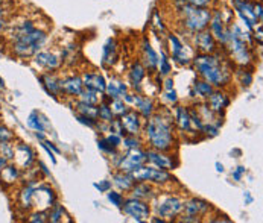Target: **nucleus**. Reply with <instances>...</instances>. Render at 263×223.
I'll return each instance as SVG.
<instances>
[{"mask_svg":"<svg viewBox=\"0 0 263 223\" xmlns=\"http://www.w3.org/2000/svg\"><path fill=\"white\" fill-rule=\"evenodd\" d=\"M11 39V52L17 58H32L37 52H40L46 41L47 34L37 28L35 22L32 20H22L20 23L14 25L9 34Z\"/></svg>","mask_w":263,"mask_h":223,"instance_id":"nucleus-1","label":"nucleus"},{"mask_svg":"<svg viewBox=\"0 0 263 223\" xmlns=\"http://www.w3.org/2000/svg\"><path fill=\"white\" fill-rule=\"evenodd\" d=\"M174 117L169 111L154 112L146 118L145 123V135L151 149L169 152L175 145L174 135Z\"/></svg>","mask_w":263,"mask_h":223,"instance_id":"nucleus-2","label":"nucleus"},{"mask_svg":"<svg viewBox=\"0 0 263 223\" xmlns=\"http://www.w3.org/2000/svg\"><path fill=\"white\" fill-rule=\"evenodd\" d=\"M198 76L207 80L213 88L226 87L231 80V69L216 52L215 53H198L192 59Z\"/></svg>","mask_w":263,"mask_h":223,"instance_id":"nucleus-3","label":"nucleus"},{"mask_svg":"<svg viewBox=\"0 0 263 223\" xmlns=\"http://www.w3.org/2000/svg\"><path fill=\"white\" fill-rule=\"evenodd\" d=\"M180 14H181V25L186 29L189 34H195L199 32L202 29H205L209 26L210 17H212V11L209 8H198V6H192L189 3H183L180 6Z\"/></svg>","mask_w":263,"mask_h":223,"instance_id":"nucleus-4","label":"nucleus"},{"mask_svg":"<svg viewBox=\"0 0 263 223\" xmlns=\"http://www.w3.org/2000/svg\"><path fill=\"white\" fill-rule=\"evenodd\" d=\"M154 204H152V210L157 216L163 217L164 220H172L175 217H178L183 213V207H184V200L178 196H172V194H160L157 193L152 197ZM151 200V202H152Z\"/></svg>","mask_w":263,"mask_h":223,"instance_id":"nucleus-5","label":"nucleus"},{"mask_svg":"<svg viewBox=\"0 0 263 223\" xmlns=\"http://www.w3.org/2000/svg\"><path fill=\"white\" fill-rule=\"evenodd\" d=\"M145 164H146V153L142 148L128 149L116 161L117 170L126 172V173H133V172L139 170L140 167H143Z\"/></svg>","mask_w":263,"mask_h":223,"instance_id":"nucleus-6","label":"nucleus"},{"mask_svg":"<svg viewBox=\"0 0 263 223\" xmlns=\"http://www.w3.org/2000/svg\"><path fill=\"white\" fill-rule=\"evenodd\" d=\"M131 175H133V178L136 181H145V183L160 184V186L174 181L169 170H163V169H158V167H154V166H146V164L143 167H140L139 170L133 172Z\"/></svg>","mask_w":263,"mask_h":223,"instance_id":"nucleus-7","label":"nucleus"},{"mask_svg":"<svg viewBox=\"0 0 263 223\" xmlns=\"http://www.w3.org/2000/svg\"><path fill=\"white\" fill-rule=\"evenodd\" d=\"M122 210L128 217H131L136 222H146L151 217L149 202L142 200V199H136V197L125 199Z\"/></svg>","mask_w":263,"mask_h":223,"instance_id":"nucleus-8","label":"nucleus"},{"mask_svg":"<svg viewBox=\"0 0 263 223\" xmlns=\"http://www.w3.org/2000/svg\"><path fill=\"white\" fill-rule=\"evenodd\" d=\"M55 202H57V196H55L53 188L49 184L38 181L32 193V210L47 211Z\"/></svg>","mask_w":263,"mask_h":223,"instance_id":"nucleus-9","label":"nucleus"},{"mask_svg":"<svg viewBox=\"0 0 263 223\" xmlns=\"http://www.w3.org/2000/svg\"><path fill=\"white\" fill-rule=\"evenodd\" d=\"M231 3L250 31H253L254 26L259 25V22L262 20L256 12V3L254 2H251V0H233Z\"/></svg>","mask_w":263,"mask_h":223,"instance_id":"nucleus-10","label":"nucleus"},{"mask_svg":"<svg viewBox=\"0 0 263 223\" xmlns=\"http://www.w3.org/2000/svg\"><path fill=\"white\" fill-rule=\"evenodd\" d=\"M169 39V49H171V58L181 64V66H189L193 59L195 55L190 53V49L181 41V38H178L175 34H169L167 35Z\"/></svg>","mask_w":263,"mask_h":223,"instance_id":"nucleus-11","label":"nucleus"},{"mask_svg":"<svg viewBox=\"0 0 263 223\" xmlns=\"http://www.w3.org/2000/svg\"><path fill=\"white\" fill-rule=\"evenodd\" d=\"M145 153H146V163H149L154 167H158L163 170H174L178 166V159L172 155H167L166 152L148 149L145 150Z\"/></svg>","mask_w":263,"mask_h":223,"instance_id":"nucleus-12","label":"nucleus"},{"mask_svg":"<svg viewBox=\"0 0 263 223\" xmlns=\"http://www.w3.org/2000/svg\"><path fill=\"white\" fill-rule=\"evenodd\" d=\"M193 47L199 53H215L218 50V41L212 35L209 28L193 34Z\"/></svg>","mask_w":263,"mask_h":223,"instance_id":"nucleus-13","label":"nucleus"},{"mask_svg":"<svg viewBox=\"0 0 263 223\" xmlns=\"http://www.w3.org/2000/svg\"><path fill=\"white\" fill-rule=\"evenodd\" d=\"M12 163L15 166H18L22 170H28L32 169V166L37 163L35 159V153L31 146L25 145V143H18L15 145V152H14V159Z\"/></svg>","mask_w":263,"mask_h":223,"instance_id":"nucleus-14","label":"nucleus"},{"mask_svg":"<svg viewBox=\"0 0 263 223\" xmlns=\"http://www.w3.org/2000/svg\"><path fill=\"white\" fill-rule=\"evenodd\" d=\"M227 20L224 18V14L221 9H216L215 14H212L210 17V22H209V26L210 28L209 31L212 32V35L215 37V39L218 43H221L222 46L226 44L227 41V34H228V26L226 23Z\"/></svg>","mask_w":263,"mask_h":223,"instance_id":"nucleus-15","label":"nucleus"},{"mask_svg":"<svg viewBox=\"0 0 263 223\" xmlns=\"http://www.w3.org/2000/svg\"><path fill=\"white\" fill-rule=\"evenodd\" d=\"M34 64L47 72H53L58 70L61 67V58L58 55H55L53 52H47V50H40L34 56Z\"/></svg>","mask_w":263,"mask_h":223,"instance_id":"nucleus-16","label":"nucleus"},{"mask_svg":"<svg viewBox=\"0 0 263 223\" xmlns=\"http://www.w3.org/2000/svg\"><path fill=\"white\" fill-rule=\"evenodd\" d=\"M119 120L126 135H139L142 132V115L137 111L129 110L119 117Z\"/></svg>","mask_w":263,"mask_h":223,"instance_id":"nucleus-17","label":"nucleus"},{"mask_svg":"<svg viewBox=\"0 0 263 223\" xmlns=\"http://www.w3.org/2000/svg\"><path fill=\"white\" fill-rule=\"evenodd\" d=\"M210 210H212V204H209L207 200L199 199V197H192L189 200H184V207H183L181 214H190V216L202 217Z\"/></svg>","mask_w":263,"mask_h":223,"instance_id":"nucleus-18","label":"nucleus"},{"mask_svg":"<svg viewBox=\"0 0 263 223\" xmlns=\"http://www.w3.org/2000/svg\"><path fill=\"white\" fill-rule=\"evenodd\" d=\"M22 179V169L15 166L12 161L8 163L2 170H0V184L3 187L15 186Z\"/></svg>","mask_w":263,"mask_h":223,"instance_id":"nucleus-19","label":"nucleus"},{"mask_svg":"<svg viewBox=\"0 0 263 223\" xmlns=\"http://www.w3.org/2000/svg\"><path fill=\"white\" fill-rule=\"evenodd\" d=\"M131 105L136 108V111L139 112L143 118H148L149 115L154 114L155 111V104L151 99L149 96H142L140 93L133 94L131 97Z\"/></svg>","mask_w":263,"mask_h":223,"instance_id":"nucleus-20","label":"nucleus"},{"mask_svg":"<svg viewBox=\"0 0 263 223\" xmlns=\"http://www.w3.org/2000/svg\"><path fill=\"white\" fill-rule=\"evenodd\" d=\"M230 104H231L230 96L226 94L224 91H221V90H213L212 94L207 97V105L210 107L212 111L218 112V114L226 111L227 108L230 107Z\"/></svg>","mask_w":263,"mask_h":223,"instance_id":"nucleus-21","label":"nucleus"},{"mask_svg":"<svg viewBox=\"0 0 263 223\" xmlns=\"http://www.w3.org/2000/svg\"><path fill=\"white\" fill-rule=\"evenodd\" d=\"M82 90H84V84H82L81 76H69L66 79H61V91H63V94L78 97Z\"/></svg>","mask_w":263,"mask_h":223,"instance_id":"nucleus-22","label":"nucleus"},{"mask_svg":"<svg viewBox=\"0 0 263 223\" xmlns=\"http://www.w3.org/2000/svg\"><path fill=\"white\" fill-rule=\"evenodd\" d=\"M40 80H41L44 90H46L50 96L58 97V96L63 94V91H61V79H60L58 76H55L52 72H50V73L41 74V76H40Z\"/></svg>","mask_w":263,"mask_h":223,"instance_id":"nucleus-23","label":"nucleus"},{"mask_svg":"<svg viewBox=\"0 0 263 223\" xmlns=\"http://www.w3.org/2000/svg\"><path fill=\"white\" fill-rule=\"evenodd\" d=\"M104 93L108 99H122L128 93V85L119 77H111V80L107 82Z\"/></svg>","mask_w":263,"mask_h":223,"instance_id":"nucleus-24","label":"nucleus"},{"mask_svg":"<svg viewBox=\"0 0 263 223\" xmlns=\"http://www.w3.org/2000/svg\"><path fill=\"white\" fill-rule=\"evenodd\" d=\"M82 79V84H84V88H90V90H96V91H101L104 93L105 91V85H107V80L102 74L99 73H84L81 76Z\"/></svg>","mask_w":263,"mask_h":223,"instance_id":"nucleus-25","label":"nucleus"},{"mask_svg":"<svg viewBox=\"0 0 263 223\" xmlns=\"http://www.w3.org/2000/svg\"><path fill=\"white\" fill-rule=\"evenodd\" d=\"M129 191H131V197L142 199V200H146V202H151L152 197L157 194L154 191L152 186H151V183H145V181H136V184L133 186V188Z\"/></svg>","mask_w":263,"mask_h":223,"instance_id":"nucleus-26","label":"nucleus"},{"mask_svg":"<svg viewBox=\"0 0 263 223\" xmlns=\"http://www.w3.org/2000/svg\"><path fill=\"white\" fill-rule=\"evenodd\" d=\"M174 121L177 123L178 129L183 132L192 134L195 129L192 126V120H190V112L186 107H177L175 108V115H174Z\"/></svg>","mask_w":263,"mask_h":223,"instance_id":"nucleus-27","label":"nucleus"},{"mask_svg":"<svg viewBox=\"0 0 263 223\" xmlns=\"http://www.w3.org/2000/svg\"><path fill=\"white\" fill-rule=\"evenodd\" d=\"M128 76H129L131 87H133L134 90L140 91V88H142V82H143V80H145V77H146V69H145V66H143L142 63H136V64H133V66H131Z\"/></svg>","mask_w":263,"mask_h":223,"instance_id":"nucleus-28","label":"nucleus"},{"mask_svg":"<svg viewBox=\"0 0 263 223\" xmlns=\"http://www.w3.org/2000/svg\"><path fill=\"white\" fill-rule=\"evenodd\" d=\"M111 184L114 187H117L120 191H129L133 186L136 184V179L133 178L131 173H126V172H116L111 176Z\"/></svg>","mask_w":263,"mask_h":223,"instance_id":"nucleus-29","label":"nucleus"},{"mask_svg":"<svg viewBox=\"0 0 263 223\" xmlns=\"http://www.w3.org/2000/svg\"><path fill=\"white\" fill-rule=\"evenodd\" d=\"M143 66L151 72H155L158 66V53L154 50L148 39L143 41Z\"/></svg>","mask_w":263,"mask_h":223,"instance_id":"nucleus-30","label":"nucleus"},{"mask_svg":"<svg viewBox=\"0 0 263 223\" xmlns=\"http://www.w3.org/2000/svg\"><path fill=\"white\" fill-rule=\"evenodd\" d=\"M215 88H213V85H210L207 80H204V79H196L195 82H193V87H192V90H190V97H199V99H204V100H207V97L212 94V91H213Z\"/></svg>","mask_w":263,"mask_h":223,"instance_id":"nucleus-31","label":"nucleus"},{"mask_svg":"<svg viewBox=\"0 0 263 223\" xmlns=\"http://www.w3.org/2000/svg\"><path fill=\"white\" fill-rule=\"evenodd\" d=\"M69 217V214L66 213L64 207L60 205L58 202H55L49 210H47V219L49 222L52 223H60V222H70V219H66Z\"/></svg>","mask_w":263,"mask_h":223,"instance_id":"nucleus-32","label":"nucleus"},{"mask_svg":"<svg viewBox=\"0 0 263 223\" xmlns=\"http://www.w3.org/2000/svg\"><path fill=\"white\" fill-rule=\"evenodd\" d=\"M116 56H117V52H116V43H114V39H108V41H107V44L104 46L102 66H104V67H111L114 63H116Z\"/></svg>","mask_w":263,"mask_h":223,"instance_id":"nucleus-33","label":"nucleus"},{"mask_svg":"<svg viewBox=\"0 0 263 223\" xmlns=\"http://www.w3.org/2000/svg\"><path fill=\"white\" fill-rule=\"evenodd\" d=\"M102 94H104V93H101V91L90 90V88H84L78 97H79V100H82V102H87V104H91V105H99L101 100H102Z\"/></svg>","mask_w":263,"mask_h":223,"instance_id":"nucleus-34","label":"nucleus"},{"mask_svg":"<svg viewBox=\"0 0 263 223\" xmlns=\"http://www.w3.org/2000/svg\"><path fill=\"white\" fill-rule=\"evenodd\" d=\"M28 126L32 131H41V132H44L46 131V118L38 111H32L29 114V117H28Z\"/></svg>","mask_w":263,"mask_h":223,"instance_id":"nucleus-35","label":"nucleus"},{"mask_svg":"<svg viewBox=\"0 0 263 223\" xmlns=\"http://www.w3.org/2000/svg\"><path fill=\"white\" fill-rule=\"evenodd\" d=\"M114 118V114L111 111V108H110V104H99L98 105V120L101 121V123H110V121H113Z\"/></svg>","mask_w":263,"mask_h":223,"instance_id":"nucleus-36","label":"nucleus"},{"mask_svg":"<svg viewBox=\"0 0 263 223\" xmlns=\"http://www.w3.org/2000/svg\"><path fill=\"white\" fill-rule=\"evenodd\" d=\"M76 112L88 115V117H93V118H98V105H91V104L78 100L76 102Z\"/></svg>","mask_w":263,"mask_h":223,"instance_id":"nucleus-37","label":"nucleus"},{"mask_svg":"<svg viewBox=\"0 0 263 223\" xmlns=\"http://www.w3.org/2000/svg\"><path fill=\"white\" fill-rule=\"evenodd\" d=\"M157 69H158V73L163 74V76H167V74L172 72V64H171V61H169V56H167L163 50L160 52Z\"/></svg>","mask_w":263,"mask_h":223,"instance_id":"nucleus-38","label":"nucleus"},{"mask_svg":"<svg viewBox=\"0 0 263 223\" xmlns=\"http://www.w3.org/2000/svg\"><path fill=\"white\" fill-rule=\"evenodd\" d=\"M110 108H111V111H113L114 117H122L125 112H128L131 108L128 107V104L123 100V99H113L111 100V104H110Z\"/></svg>","mask_w":263,"mask_h":223,"instance_id":"nucleus-39","label":"nucleus"},{"mask_svg":"<svg viewBox=\"0 0 263 223\" xmlns=\"http://www.w3.org/2000/svg\"><path fill=\"white\" fill-rule=\"evenodd\" d=\"M14 152H15L14 140H12V141H6V143L0 145V155H2V156H5L9 163L14 159Z\"/></svg>","mask_w":263,"mask_h":223,"instance_id":"nucleus-40","label":"nucleus"},{"mask_svg":"<svg viewBox=\"0 0 263 223\" xmlns=\"http://www.w3.org/2000/svg\"><path fill=\"white\" fill-rule=\"evenodd\" d=\"M161 100H163L166 105H177V104H178V94H177L175 88L163 90V93H161Z\"/></svg>","mask_w":263,"mask_h":223,"instance_id":"nucleus-41","label":"nucleus"},{"mask_svg":"<svg viewBox=\"0 0 263 223\" xmlns=\"http://www.w3.org/2000/svg\"><path fill=\"white\" fill-rule=\"evenodd\" d=\"M26 220L31 223L49 222V219H47V211H38V210H34L31 214L26 216Z\"/></svg>","mask_w":263,"mask_h":223,"instance_id":"nucleus-42","label":"nucleus"},{"mask_svg":"<svg viewBox=\"0 0 263 223\" xmlns=\"http://www.w3.org/2000/svg\"><path fill=\"white\" fill-rule=\"evenodd\" d=\"M122 145H123V148L128 149H137L142 146V141L139 140V137L137 135H125L123 138H122Z\"/></svg>","mask_w":263,"mask_h":223,"instance_id":"nucleus-43","label":"nucleus"},{"mask_svg":"<svg viewBox=\"0 0 263 223\" xmlns=\"http://www.w3.org/2000/svg\"><path fill=\"white\" fill-rule=\"evenodd\" d=\"M107 196H108V200L113 204L114 207H117V208H122L125 197H123V194H122L120 191H113V190H108V191H107Z\"/></svg>","mask_w":263,"mask_h":223,"instance_id":"nucleus-44","label":"nucleus"},{"mask_svg":"<svg viewBox=\"0 0 263 223\" xmlns=\"http://www.w3.org/2000/svg\"><path fill=\"white\" fill-rule=\"evenodd\" d=\"M98 146H99V149H101L102 152H105V153H108V155H111V156H117V149L113 148V146L107 141L105 137H102V138L98 140Z\"/></svg>","mask_w":263,"mask_h":223,"instance_id":"nucleus-45","label":"nucleus"},{"mask_svg":"<svg viewBox=\"0 0 263 223\" xmlns=\"http://www.w3.org/2000/svg\"><path fill=\"white\" fill-rule=\"evenodd\" d=\"M237 76H239V79H240L242 87H250V85L253 84V73H251L250 70L242 69V70L237 72Z\"/></svg>","mask_w":263,"mask_h":223,"instance_id":"nucleus-46","label":"nucleus"},{"mask_svg":"<svg viewBox=\"0 0 263 223\" xmlns=\"http://www.w3.org/2000/svg\"><path fill=\"white\" fill-rule=\"evenodd\" d=\"M76 118H78L79 123H82V125H85L88 128H96L98 123H99L98 118H93V117H88V115H84V114H78V112H76Z\"/></svg>","mask_w":263,"mask_h":223,"instance_id":"nucleus-47","label":"nucleus"},{"mask_svg":"<svg viewBox=\"0 0 263 223\" xmlns=\"http://www.w3.org/2000/svg\"><path fill=\"white\" fill-rule=\"evenodd\" d=\"M15 140V135L11 129H8L6 126L0 125V145L6 143V141H12Z\"/></svg>","mask_w":263,"mask_h":223,"instance_id":"nucleus-48","label":"nucleus"},{"mask_svg":"<svg viewBox=\"0 0 263 223\" xmlns=\"http://www.w3.org/2000/svg\"><path fill=\"white\" fill-rule=\"evenodd\" d=\"M245 175H247V169H245L243 166H239V167H236V169L231 170V178H233L236 183H240V181L243 179Z\"/></svg>","mask_w":263,"mask_h":223,"instance_id":"nucleus-49","label":"nucleus"},{"mask_svg":"<svg viewBox=\"0 0 263 223\" xmlns=\"http://www.w3.org/2000/svg\"><path fill=\"white\" fill-rule=\"evenodd\" d=\"M105 138H107V141H108L113 148L119 149L120 146H122V138H123V137H122V135H119V134L110 132Z\"/></svg>","mask_w":263,"mask_h":223,"instance_id":"nucleus-50","label":"nucleus"},{"mask_svg":"<svg viewBox=\"0 0 263 223\" xmlns=\"http://www.w3.org/2000/svg\"><path fill=\"white\" fill-rule=\"evenodd\" d=\"M93 186L101 193H107L108 190H111V181H99V183H95Z\"/></svg>","mask_w":263,"mask_h":223,"instance_id":"nucleus-51","label":"nucleus"},{"mask_svg":"<svg viewBox=\"0 0 263 223\" xmlns=\"http://www.w3.org/2000/svg\"><path fill=\"white\" fill-rule=\"evenodd\" d=\"M186 3L192 6H198V8H207L212 3V0H186Z\"/></svg>","mask_w":263,"mask_h":223,"instance_id":"nucleus-52","label":"nucleus"},{"mask_svg":"<svg viewBox=\"0 0 263 223\" xmlns=\"http://www.w3.org/2000/svg\"><path fill=\"white\" fill-rule=\"evenodd\" d=\"M6 26V18H5V8H3V0H0V34Z\"/></svg>","mask_w":263,"mask_h":223,"instance_id":"nucleus-53","label":"nucleus"},{"mask_svg":"<svg viewBox=\"0 0 263 223\" xmlns=\"http://www.w3.org/2000/svg\"><path fill=\"white\" fill-rule=\"evenodd\" d=\"M180 222H184V223H199V222H201V219H199V217H196V216H190V214H183V216H181V219H180Z\"/></svg>","mask_w":263,"mask_h":223,"instance_id":"nucleus-54","label":"nucleus"},{"mask_svg":"<svg viewBox=\"0 0 263 223\" xmlns=\"http://www.w3.org/2000/svg\"><path fill=\"white\" fill-rule=\"evenodd\" d=\"M41 146H43V149H44V150L47 152V155L50 156V159H52V163H53V164H57V158H55V152H53L52 149H50V148H49V146H47V145H46V141H44V140L41 141Z\"/></svg>","mask_w":263,"mask_h":223,"instance_id":"nucleus-55","label":"nucleus"},{"mask_svg":"<svg viewBox=\"0 0 263 223\" xmlns=\"http://www.w3.org/2000/svg\"><path fill=\"white\" fill-rule=\"evenodd\" d=\"M253 31H254V38L259 41V46H262V25H259V26L256 25Z\"/></svg>","mask_w":263,"mask_h":223,"instance_id":"nucleus-56","label":"nucleus"},{"mask_svg":"<svg viewBox=\"0 0 263 223\" xmlns=\"http://www.w3.org/2000/svg\"><path fill=\"white\" fill-rule=\"evenodd\" d=\"M243 200H245V205H250V204L254 202V197L251 196L250 191H245V193H243Z\"/></svg>","mask_w":263,"mask_h":223,"instance_id":"nucleus-57","label":"nucleus"},{"mask_svg":"<svg viewBox=\"0 0 263 223\" xmlns=\"http://www.w3.org/2000/svg\"><path fill=\"white\" fill-rule=\"evenodd\" d=\"M164 90H171V88H174V79L172 77H167L166 80H164Z\"/></svg>","mask_w":263,"mask_h":223,"instance_id":"nucleus-58","label":"nucleus"},{"mask_svg":"<svg viewBox=\"0 0 263 223\" xmlns=\"http://www.w3.org/2000/svg\"><path fill=\"white\" fill-rule=\"evenodd\" d=\"M8 163H9V161H8V159H6L5 156H2V155H0V170H2V169H3V167H5V166L8 164Z\"/></svg>","mask_w":263,"mask_h":223,"instance_id":"nucleus-59","label":"nucleus"},{"mask_svg":"<svg viewBox=\"0 0 263 223\" xmlns=\"http://www.w3.org/2000/svg\"><path fill=\"white\" fill-rule=\"evenodd\" d=\"M44 141H46V140H44ZM46 145H47V146H49V148L52 149V150H53V152H55V153H60V149L57 148V146H55V145H53V143H49V141H46Z\"/></svg>","mask_w":263,"mask_h":223,"instance_id":"nucleus-60","label":"nucleus"},{"mask_svg":"<svg viewBox=\"0 0 263 223\" xmlns=\"http://www.w3.org/2000/svg\"><path fill=\"white\" fill-rule=\"evenodd\" d=\"M216 172H219V173H222V172H224V166H222L219 161L216 163Z\"/></svg>","mask_w":263,"mask_h":223,"instance_id":"nucleus-61","label":"nucleus"},{"mask_svg":"<svg viewBox=\"0 0 263 223\" xmlns=\"http://www.w3.org/2000/svg\"><path fill=\"white\" fill-rule=\"evenodd\" d=\"M0 87H2V88L5 87V84H3V79H2V77H0Z\"/></svg>","mask_w":263,"mask_h":223,"instance_id":"nucleus-62","label":"nucleus"},{"mask_svg":"<svg viewBox=\"0 0 263 223\" xmlns=\"http://www.w3.org/2000/svg\"><path fill=\"white\" fill-rule=\"evenodd\" d=\"M0 110H2V107H0Z\"/></svg>","mask_w":263,"mask_h":223,"instance_id":"nucleus-63","label":"nucleus"}]
</instances>
